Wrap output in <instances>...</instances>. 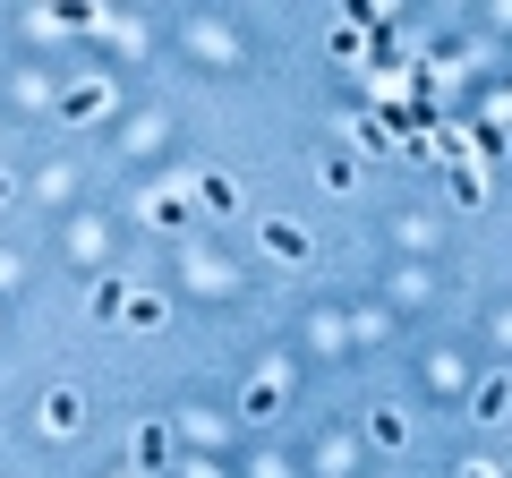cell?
<instances>
[{"instance_id":"cell-1","label":"cell","mask_w":512,"mask_h":478,"mask_svg":"<svg viewBox=\"0 0 512 478\" xmlns=\"http://www.w3.org/2000/svg\"><path fill=\"white\" fill-rule=\"evenodd\" d=\"M256 248H265L274 265H308V257H316V239L299 231V222H282V214H265V222H256Z\"/></svg>"},{"instance_id":"cell-2","label":"cell","mask_w":512,"mask_h":478,"mask_svg":"<svg viewBox=\"0 0 512 478\" xmlns=\"http://www.w3.org/2000/svg\"><path fill=\"white\" fill-rule=\"evenodd\" d=\"M103 111H111V86H103V77H86V86L60 94V120H69V129H94Z\"/></svg>"},{"instance_id":"cell-3","label":"cell","mask_w":512,"mask_h":478,"mask_svg":"<svg viewBox=\"0 0 512 478\" xmlns=\"http://www.w3.org/2000/svg\"><path fill=\"white\" fill-rule=\"evenodd\" d=\"M188 188H197V205H205V214H239V188H231V171H197Z\"/></svg>"},{"instance_id":"cell-4","label":"cell","mask_w":512,"mask_h":478,"mask_svg":"<svg viewBox=\"0 0 512 478\" xmlns=\"http://www.w3.org/2000/svg\"><path fill=\"white\" fill-rule=\"evenodd\" d=\"M128 461H137V470L154 478V470L171 461V427H163V419H146V427H137V453H128Z\"/></svg>"},{"instance_id":"cell-5","label":"cell","mask_w":512,"mask_h":478,"mask_svg":"<svg viewBox=\"0 0 512 478\" xmlns=\"http://www.w3.org/2000/svg\"><path fill=\"white\" fill-rule=\"evenodd\" d=\"M470 419H487V427H495V419H512V376H487V385L470 393Z\"/></svg>"},{"instance_id":"cell-6","label":"cell","mask_w":512,"mask_h":478,"mask_svg":"<svg viewBox=\"0 0 512 478\" xmlns=\"http://www.w3.org/2000/svg\"><path fill=\"white\" fill-rule=\"evenodd\" d=\"M146 222H154V231H180V222H188V188H154V197H146Z\"/></svg>"},{"instance_id":"cell-7","label":"cell","mask_w":512,"mask_h":478,"mask_svg":"<svg viewBox=\"0 0 512 478\" xmlns=\"http://www.w3.org/2000/svg\"><path fill=\"white\" fill-rule=\"evenodd\" d=\"M120 325H128V333H154V325H163V299H154V291H128Z\"/></svg>"},{"instance_id":"cell-8","label":"cell","mask_w":512,"mask_h":478,"mask_svg":"<svg viewBox=\"0 0 512 478\" xmlns=\"http://www.w3.org/2000/svg\"><path fill=\"white\" fill-rule=\"evenodd\" d=\"M367 436H376V444H410V419L384 402V410H367Z\"/></svg>"},{"instance_id":"cell-9","label":"cell","mask_w":512,"mask_h":478,"mask_svg":"<svg viewBox=\"0 0 512 478\" xmlns=\"http://www.w3.org/2000/svg\"><path fill=\"white\" fill-rule=\"evenodd\" d=\"M77 419H86V402H77V393H52V402H43V427H52V436H69Z\"/></svg>"},{"instance_id":"cell-10","label":"cell","mask_w":512,"mask_h":478,"mask_svg":"<svg viewBox=\"0 0 512 478\" xmlns=\"http://www.w3.org/2000/svg\"><path fill=\"white\" fill-rule=\"evenodd\" d=\"M444 188H453V205H478V197H487V180H478V171H461V163L444 171Z\"/></svg>"},{"instance_id":"cell-11","label":"cell","mask_w":512,"mask_h":478,"mask_svg":"<svg viewBox=\"0 0 512 478\" xmlns=\"http://www.w3.org/2000/svg\"><path fill=\"white\" fill-rule=\"evenodd\" d=\"M120 308H128L120 282H94V316H103V325H120Z\"/></svg>"},{"instance_id":"cell-12","label":"cell","mask_w":512,"mask_h":478,"mask_svg":"<svg viewBox=\"0 0 512 478\" xmlns=\"http://www.w3.org/2000/svg\"><path fill=\"white\" fill-rule=\"evenodd\" d=\"M239 402H248V419H274V410H282V385H248Z\"/></svg>"},{"instance_id":"cell-13","label":"cell","mask_w":512,"mask_h":478,"mask_svg":"<svg viewBox=\"0 0 512 478\" xmlns=\"http://www.w3.org/2000/svg\"><path fill=\"white\" fill-rule=\"evenodd\" d=\"M367 52V43H359V18H342V26H333V60H359Z\"/></svg>"},{"instance_id":"cell-14","label":"cell","mask_w":512,"mask_h":478,"mask_svg":"<svg viewBox=\"0 0 512 478\" xmlns=\"http://www.w3.org/2000/svg\"><path fill=\"white\" fill-rule=\"evenodd\" d=\"M461 478H495V470H487V461H461Z\"/></svg>"},{"instance_id":"cell-15","label":"cell","mask_w":512,"mask_h":478,"mask_svg":"<svg viewBox=\"0 0 512 478\" xmlns=\"http://www.w3.org/2000/svg\"><path fill=\"white\" fill-rule=\"evenodd\" d=\"M9 188H18V180H9V171H0V205H9Z\"/></svg>"}]
</instances>
